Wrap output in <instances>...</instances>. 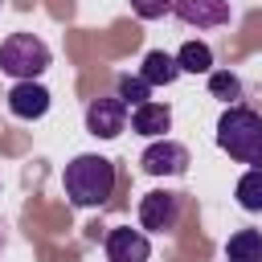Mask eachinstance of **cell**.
<instances>
[{
    "mask_svg": "<svg viewBox=\"0 0 262 262\" xmlns=\"http://www.w3.org/2000/svg\"><path fill=\"white\" fill-rule=\"evenodd\" d=\"M66 196L70 205L78 209H94V205H106L111 192H115V164L106 156H74L66 164Z\"/></svg>",
    "mask_w": 262,
    "mask_h": 262,
    "instance_id": "1",
    "label": "cell"
},
{
    "mask_svg": "<svg viewBox=\"0 0 262 262\" xmlns=\"http://www.w3.org/2000/svg\"><path fill=\"white\" fill-rule=\"evenodd\" d=\"M217 147L237 164H262V115L233 102L217 119Z\"/></svg>",
    "mask_w": 262,
    "mask_h": 262,
    "instance_id": "2",
    "label": "cell"
},
{
    "mask_svg": "<svg viewBox=\"0 0 262 262\" xmlns=\"http://www.w3.org/2000/svg\"><path fill=\"white\" fill-rule=\"evenodd\" d=\"M0 70L16 82H37L49 70V45L33 33H8L0 45Z\"/></svg>",
    "mask_w": 262,
    "mask_h": 262,
    "instance_id": "3",
    "label": "cell"
},
{
    "mask_svg": "<svg viewBox=\"0 0 262 262\" xmlns=\"http://www.w3.org/2000/svg\"><path fill=\"white\" fill-rule=\"evenodd\" d=\"M139 225L151 233H172L180 225V192H168V188L147 192L139 201Z\"/></svg>",
    "mask_w": 262,
    "mask_h": 262,
    "instance_id": "4",
    "label": "cell"
},
{
    "mask_svg": "<svg viewBox=\"0 0 262 262\" xmlns=\"http://www.w3.org/2000/svg\"><path fill=\"white\" fill-rule=\"evenodd\" d=\"M139 164L147 176H184L188 172V147L176 139H156L151 147H143Z\"/></svg>",
    "mask_w": 262,
    "mask_h": 262,
    "instance_id": "5",
    "label": "cell"
},
{
    "mask_svg": "<svg viewBox=\"0 0 262 262\" xmlns=\"http://www.w3.org/2000/svg\"><path fill=\"white\" fill-rule=\"evenodd\" d=\"M123 127H127V106L119 102V94H115V98H94V102L86 106V131H90V135L115 139Z\"/></svg>",
    "mask_w": 262,
    "mask_h": 262,
    "instance_id": "6",
    "label": "cell"
},
{
    "mask_svg": "<svg viewBox=\"0 0 262 262\" xmlns=\"http://www.w3.org/2000/svg\"><path fill=\"white\" fill-rule=\"evenodd\" d=\"M172 12L196 29H217V25H229L233 16L229 0H172Z\"/></svg>",
    "mask_w": 262,
    "mask_h": 262,
    "instance_id": "7",
    "label": "cell"
},
{
    "mask_svg": "<svg viewBox=\"0 0 262 262\" xmlns=\"http://www.w3.org/2000/svg\"><path fill=\"white\" fill-rule=\"evenodd\" d=\"M151 242L139 229H111L106 233V262H147Z\"/></svg>",
    "mask_w": 262,
    "mask_h": 262,
    "instance_id": "8",
    "label": "cell"
},
{
    "mask_svg": "<svg viewBox=\"0 0 262 262\" xmlns=\"http://www.w3.org/2000/svg\"><path fill=\"white\" fill-rule=\"evenodd\" d=\"M8 111L16 119H41L49 111V90L41 82H16L8 90Z\"/></svg>",
    "mask_w": 262,
    "mask_h": 262,
    "instance_id": "9",
    "label": "cell"
},
{
    "mask_svg": "<svg viewBox=\"0 0 262 262\" xmlns=\"http://www.w3.org/2000/svg\"><path fill=\"white\" fill-rule=\"evenodd\" d=\"M139 78H143L147 86H172V82L180 78V66H176V57H172V53L151 49V53L143 57V66H139Z\"/></svg>",
    "mask_w": 262,
    "mask_h": 262,
    "instance_id": "10",
    "label": "cell"
},
{
    "mask_svg": "<svg viewBox=\"0 0 262 262\" xmlns=\"http://www.w3.org/2000/svg\"><path fill=\"white\" fill-rule=\"evenodd\" d=\"M131 127L139 131V135H164L168 127H172V111L164 106V102H143V106H135L131 111Z\"/></svg>",
    "mask_w": 262,
    "mask_h": 262,
    "instance_id": "11",
    "label": "cell"
},
{
    "mask_svg": "<svg viewBox=\"0 0 262 262\" xmlns=\"http://www.w3.org/2000/svg\"><path fill=\"white\" fill-rule=\"evenodd\" d=\"M225 262H262V233L258 229H237L225 242Z\"/></svg>",
    "mask_w": 262,
    "mask_h": 262,
    "instance_id": "12",
    "label": "cell"
},
{
    "mask_svg": "<svg viewBox=\"0 0 262 262\" xmlns=\"http://www.w3.org/2000/svg\"><path fill=\"white\" fill-rule=\"evenodd\" d=\"M176 66H180V74H209L213 70V49L205 41H184L180 53H176Z\"/></svg>",
    "mask_w": 262,
    "mask_h": 262,
    "instance_id": "13",
    "label": "cell"
},
{
    "mask_svg": "<svg viewBox=\"0 0 262 262\" xmlns=\"http://www.w3.org/2000/svg\"><path fill=\"white\" fill-rule=\"evenodd\" d=\"M209 94L221 98L225 106H233V102L242 98V78L229 74V70H209Z\"/></svg>",
    "mask_w": 262,
    "mask_h": 262,
    "instance_id": "14",
    "label": "cell"
},
{
    "mask_svg": "<svg viewBox=\"0 0 262 262\" xmlns=\"http://www.w3.org/2000/svg\"><path fill=\"white\" fill-rule=\"evenodd\" d=\"M237 205L246 213H262V168H250L237 180Z\"/></svg>",
    "mask_w": 262,
    "mask_h": 262,
    "instance_id": "15",
    "label": "cell"
},
{
    "mask_svg": "<svg viewBox=\"0 0 262 262\" xmlns=\"http://www.w3.org/2000/svg\"><path fill=\"white\" fill-rule=\"evenodd\" d=\"M147 94H151V86H147L139 74H123V78H119V102H123V106H143Z\"/></svg>",
    "mask_w": 262,
    "mask_h": 262,
    "instance_id": "16",
    "label": "cell"
},
{
    "mask_svg": "<svg viewBox=\"0 0 262 262\" xmlns=\"http://www.w3.org/2000/svg\"><path fill=\"white\" fill-rule=\"evenodd\" d=\"M131 8H135V16H143V20H156V16L172 12V0H131Z\"/></svg>",
    "mask_w": 262,
    "mask_h": 262,
    "instance_id": "17",
    "label": "cell"
}]
</instances>
